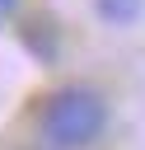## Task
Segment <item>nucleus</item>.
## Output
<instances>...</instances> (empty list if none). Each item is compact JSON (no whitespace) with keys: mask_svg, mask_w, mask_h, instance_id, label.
I'll return each mask as SVG.
<instances>
[{"mask_svg":"<svg viewBox=\"0 0 145 150\" xmlns=\"http://www.w3.org/2000/svg\"><path fill=\"white\" fill-rule=\"evenodd\" d=\"M94 9H98V19H103V23L126 28V23H136V19H140L145 0H94Z\"/></svg>","mask_w":145,"mask_h":150,"instance_id":"f03ea898","label":"nucleus"},{"mask_svg":"<svg viewBox=\"0 0 145 150\" xmlns=\"http://www.w3.org/2000/svg\"><path fill=\"white\" fill-rule=\"evenodd\" d=\"M37 127H42V141L51 150H84L108 127V98L94 84H65L42 103Z\"/></svg>","mask_w":145,"mask_h":150,"instance_id":"f257e3e1","label":"nucleus"},{"mask_svg":"<svg viewBox=\"0 0 145 150\" xmlns=\"http://www.w3.org/2000/svg\"><path fill=\"white\" fill-rule=\"evenodd\" d=\"M14 9H19V0H0V19H9Z\"/></svg>","mask_w":145,"mask_h":150,"instance_id":"7ed1b4c3","label":"nucleus"}]
</instances>
